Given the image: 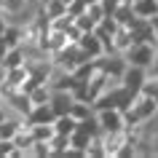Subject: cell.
Masks as SVG:
<instances>
[{"label": "cell", "instance_id": "8", "mask_svg": "<svg viewBox=\"0 0 158 158\" xmlns=\"http://www.w3.org/2000/svg\"><path fill=\"white\" fill-rule=\"evenodd\" d=\"M27 97H30V102H32V105H46V102H48V97H51V89H48V83H38L35 89H30V91H27Z\"/></svg>", "mask_w": 158, "mask_h": 158}, {"label": "cell", "instance_id": "13", "mask_svg": "<svg viewBox=\"0 0 158 158\" xmlns=\"http://www.w3.org/2000/svg\"><path fill=\"white\" fill-rule=\"evenodd\" d=\"M6 54H8V43L0 38V62H3V56H6Z\"/></svg>", "mask_w": 158, "mask_h": 158}, {"label": "cell", "instance_id": "14", "mask_svg": "<svg viewBox=\"0 0 158 158\" xmlns=\"http://www.w3.org/2000/svg\"><path fill=\"white\" fill-rule=\"evenodd\" d=\"M8 27V22H6V16H3V11H0V35H3V30Z\"/></svg>", "mask_w": 158, "mask_h": 158}, {"label": "cell", "instance_id": "11", "mask_svg": "<svg viewBox=\"0 0 158 158\" xmlns=\"http://www.w3.org/2000/svg\"><path fill=\"white\" fill-rule=\"evenodd\" d=\"M121 3H123V0H99V8H102V14H105V16H113Z\"/></svg>", "mask_w": 158, "mask_h": 158}, {"label": "cell", "instance_id": "12", "mask_svg": "<svg viewBox=\"0 0 158 158\" xmlns=\"http://www.w3.org/2000/svg\"><path fill=\"white\" fill-rule=\"evenodd\" d=\"M150 27H153V35H156V46H158V16L150 19Z\"/></svg>", "mask_w": 158, "mask_h": 158}, {"label": "cell", "instance_id": "1", "mask_svg": "<svg viewBox=\"0 0 158 158\" xmlns=\"http://www.w3.org/2000/svg\"><path fill=\"white\" fill-rule=\"evenodd\" d=\"M156 110H158V105H156V99H153V97H148V94H137V97H134V102L123 110V126H126V129L139 126L142 121H148Z\"/></svg>", "mask_w": 158, "mask_h": 158}, {"label": "cell", "instance_id": "2", "mask_svg": "<svg viewBox=\"0 0 158 158\" xmlns=\"http://www.w3.org/2000/svg\"><path fill=\"white\" fill-rule=\"evenodd\" d=\"M126 59V64H134V67H148L156 56V46L153 43H142V40H134L126 51H121Z\"/></svg>", "mask_w": 158, "mask_h": 158}, {"label": "cell", "instance_id": "16", "mask_svg": "<svg viewBox=\"0 0 158 158\" xmlns=\"http://www.w3.org/2000/svg\"><path fill=\"white\" fill-rule=\"evenodd\" d=\"M123 3H131V0H123Z\"/></svg>", "mask_w": 158, "mask_h": 158}, {"label": "cell", "instance_id": "15", "mask_svg": "<svg viewBox=\"0 0 158 158\" xmlns=\"http://www.w3.org/2000/svg\"><path fill=\"white\" fill-rule=\"evenodd\" d=\"M62 3H64V6H70V3H73V0H62Z\"/></svg>", "mask_w": 158, "mask_h": 158}, {"label": "cell", "instance_id": "6", "mask_svg": "<svg viewBox=\"0 0 158 158\" xmlns=\"http://www.w3.org/2000/svg\"><path fill=\"white\" fill-rule=\"evenodd\" d=\"M131 11L139 19H153L158 16V0H131Z\"/></svg>", "mask_w": 158, "mask_h": 158}, {"label": "cell", "instance_id": "7", "mask_svg": "<svg viewBox=\"0 0 158 158\" xmlns=\"http://www.w3.org/2000/svg\"><path fill=\"white\" fill-rule=\"evenodd\" d=\"M75 123H78V121H75V118L70 115V113H67V115H56L54 121H51V126H54V131H56V134H67V137L73 134Z\"/></svg>", "mask_w": 158, "mask_h": 158}, {"label": "cell", "instance_id": "4", "mask_svg": "<svg viewBox=\"0 0 158 158\" xmlns=\"http://www.w3.org/2000/svg\"><path fill=\"white\" fill-rule=\"evenodd\" d=\"M148 78V73H145V67H134V64H126L123 75H121V83L126 86V89H131V91H139L142 81Z\"/></svg>", "mask_w": 158, "mask_h": 158}, {"label": "cell", "instance_id": "9", "mask_svg": "<svg viewBox=\"0 0 158 158\" xmlns=\"http://www.w3.org/2000/svg\"><path fill=\"white\" fill-rule=\"evenodd\" d=\"M113 19H115L118 24H131V19H134V11H131V3H121L115 8V14H113Z\"/></svg>", "mask_w": 158, "mask_h": 158}, {"label": "cell", "instance_id": "3", "mask_svg": "<svg viewBox=\"0 0 158 158\" xmlns=\"http://www.w3.org/2000/svg\"><path fill=\"white\" fill-rule=\"evenodd\" d=\"M94 118L99 123V134H115V131H123V113L115 107H102V110H94Z\"/></svg>", "mask_w": 158, "mask_h": 158}, {"label": "cell", "instance_id": "10", "mask_svg": "<svg viewBox=\"0 0 158 158\" xmlns=\"http://www.w3.org/2000/svg\"><path fill=\"white\" fill-rule=\"evenodd\" d=\"M73 24L78 27L81 32H91L94 27H97V22H94V19H91V16H89V14L83 11V14H78V16H73Z\"/></svg>", "mask_w": 158, "mask_h": 158}, {"label": "cell", "instance_id": "5", "mask_svg": "<svg viewBox=\"0 0 158 158\" xmlns=\"http://www.w3.org/2000/svg\"><path fill=\"white\" fill-rule=\"evenodd\" d=\"M75 43H78V46L86 51V56H89V59H97V56H102V54H105V48H102L99 38H97L94 32H81V38H78Z\"/></svg>", "mask_w": 158, "mask_h": 158}]
</instances>
